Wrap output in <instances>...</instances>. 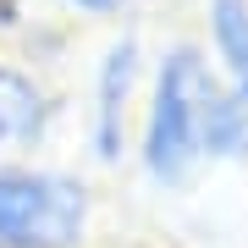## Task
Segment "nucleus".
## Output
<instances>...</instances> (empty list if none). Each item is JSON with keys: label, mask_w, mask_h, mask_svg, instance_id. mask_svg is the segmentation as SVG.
I'll list each match as a JSON object with an SVG mask.
<instances>
[{"label": "nucleus", "mask_w": 248, "mask_h": 248, "mask_svg": "<svg viewBox=\"0 0 248 248\" xmlns=\"http://www.w3.org/2000/svg\"><path fill=\"white\" fill-rule=\"evenodd\" d=\"M116 248H160V243H138V237H133V243H116Z\"/></svg>", "instance_id": "8"}, {"label": "nucleus", "mask_w": 248, "mask_h": 248, "mask_svg": "<svg viewBox=\"0 0 248 248\" xmlns=\"http://www.w3.org/2000/svg\"><path fill=\"white\" fill-rule=\"evenodd\" d=\"M149 83V50L138 28H116L89 72V116H83V149L99 171H116L133 155V127Z\"/></svg>", "instance_id": "3"}, {"label": "nucleus", "mask_w": 248, "mask_h": 248, "mask_svg": "<svg viewBox=\"0 0 248 248\" xmlns=\"http://www.w3.org/2000/svg\"><path fill=\"white\" fill-rule=\"evenodd\" d=\"M94 232V187L66 166H0V248H83Z\"/></svg>", "instance_id": "2"}, {"label": "nucleus", "mask_w": 248, "mask_h": 248, "mask_svg": "<svg viewBox=\"0 0 248 248\" xmlns=\"http://www.w3.org/2000/svg\"><path fill=\"white\" fill-rule=\"evenodd\" d=\"M199 160L204 166H248V99L215 83L199 110Z\"/></svg>", "instance_id": "6"}, {"label": "nucleus", "mask_w": 248, "mask_h": 248, "mask_svg": "<svg viewBox=\"0 0 248 248\" xmlns=\"http://www.w3.org/2000/svg\"><path fill=\"white\" fill-rule=\"evenodd\" d=\"M66 6L78 11V17H122L133 0H66Z\"/></svg>", "instance_id": "7"}, {"label": "nucleus", "mask_w": 248, "mask_h": 248, "mask_svg": "<svg viewBox=\"0 0 248 248\" xmlns=\"http://www.w3.org/2000/svg\"><path fill=\"white\" fill-rule=\"evenodd\" d=\"M199 17H204L199 45L210 55L215 78L248 99V0H204Z\"/></svg>", "instance_id": "5"}, {"label": "nucleus", "mask_w": 248, "mask_h": 248, "mask_svg": "<svg viewBox=\"0 0 248 248\" xmlns=\"http://www.w3.org/2000/svg\"><path fill=\"white\" fill-rule=\"evenodd\" d=\"M55 116H61V99L45 89L33 66L0 61V149H39Z\"/></svg>", "instance_id": "4"}, {"label": "nucleus", "mask_w": 248, "mask_h": 248, "mask_svg": "<svg viewBox=\"0 0 248 248\" xmlns=\"http://www.w3.org/2000/svg\"><path fill=\"white\" fill-rule=\"evenodd\" d=\"M215 66L193 33L166 39L149 55V83L133 127V160L155 193H187L199 182V110L215 89Z\"/></svg>", "instance_id": "1"}]
</instances>
